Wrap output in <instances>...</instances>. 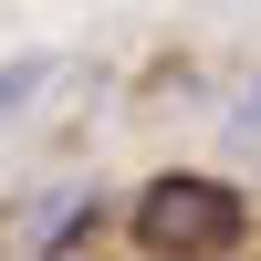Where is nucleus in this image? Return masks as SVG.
Segmentation results:
<instances>
[{
	"label": "nucleus",
	"instance_id": "2",
	"mask_svg": "<svg viewBox=\"0 0 261 261\" xmlns=\"http://www.w3.org/2000/svg\"><path fill=\"white\" fill-rule=\"evenodd\" d=\"M251 125H261V84H251Z\"/></svg>",
	"mask_w": 261,
	"mask_h": 261
},
{
	"label": "nucleus",
	"instance_id": "1",
	"mask_svg": "<svg viewBox=\"0 0 261 261\" xmlns=\"http://www.w3.org/2000/svg\"><path fill=\"white\" fill-rule=\"evenodd\" d=\"M241 230H251V209L220 178H157L136 199V241L146 251H241Z\"/></svg>",
	"mask_w": 261,
	"mask_h": 261
}]
</instances>
